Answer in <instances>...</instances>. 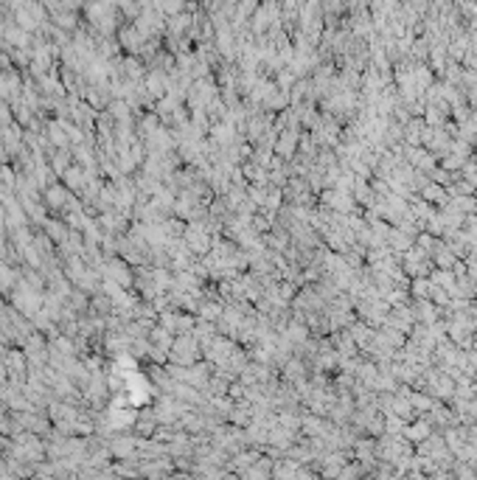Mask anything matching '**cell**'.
<instances>
[{"label":"cell","mask_w":477,"mask_h":480,"mask_svg":"<svg viewBox=\"0 0 477 480\" xmlns=\"http://www.w3.org/2000/svg\"><path fill=\"white\" fill-rule=\"evenodd\" d=\"M87 17H90V20H93L99 28L110 31V28H112V23H115L112 3H96V6H90V9H87Z\"/></svg>","instance_id":"cell-1"}]
</instances>
